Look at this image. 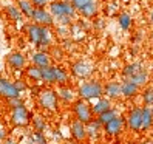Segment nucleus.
I'll return each mask as SVG.
<instances>
[{"label":"nucleus","instance_id":"obj_44","mask_svg":"<svg viewBox=\"0 0 153 144\" xmlns=\"http://www.w3.org/2000/svg\"><path fill=\"white\" fill-rule=\"evenodd\" d=\"M138 144H153V141H142V143H138Z\"/></svg>","mask_w":153,"mask_h":144},{"label":"nucleus","instance_id":"obj_37","mask_svg":"<svg viewBox=\"0 0 153 144\" xmlns=\"http://www.w3.org/2000/svg\"><path fill=\"white\" fill-rule=\"evenodd\" d=\"M30 2H31L33 6H36V8H45L47 5L51 3V0H30Z\"/></svg>","mask_w":153,"mask_h":144},{"label":"nucleus","instance_id":"obj_17","mask_svg":"<svg viewBox=\"0 0 153 144\" xmlns=\"http://www.w3.org/2000/svg\"><path fill=\"white\" fill-rule=\"evenodd\" d=\"M138 93H139V87L134 82H131L128 79H125L124 82H121V96L130 99V98H134Z\"/></svg>","mask_w":153,"mask_h":144},{"label":"nucleus","instance_id":"obj_21","mask_svg":"<svg viewBox=\"0 0 153 144\" xmlns=\"http://www.w3.org/2000/svg\"><path fill=\"white\" fill-rule=\"evenodd\" d=\"M153 127V115L150 112V107H142V121H141V132H147Z\"/></svg>","mask_w":153,"mask_h":144},{"label":"nucleus","instance_id":"obj_25","mask_svg":"<svg viewBox=\"0 0 153 144\" xmlns=\"http://www.w3.org/2000/svg\"><path fill=\"white\" fill-rule=\"evenodd\" d=\"M31 122H33V129H34V132H47L48 130V124H47V121H45V118L42 115H36V116H33L31 118Z\"/></svg>","mask_w":153,"mask_h":144},{"label":"nucleus","instance_id":"obj_27","mask_svg":"<svg viewBox=\"0 0 153 144\" xmlns=\"http://www.w3.org/2000/svg\"><path fill=\"white\" fill-rule=\"evenodd\" d=\"M144 68V65L141 64V62H131V64H127L124 67V70H122V76L125 78V79H128V78H131L134 73H138L139 70H142Z\"/></svg>","mask_w":153,"mask_h":144},{"label":"nucleus","instance_id":"obj_32","mask_svg":"<svg viewBox=\"0 0 153 144\" xmlns=\"http://www.w3.org/2000/svg\"><path fill=\"white\" fill-rule=\"evenodd\" d=\"M6 14H8V17H10L11 20H14V22H22V20H23V16H22L20 10H19L17 6H13V5L6 6Z\"/></svg>","mask_w":153,"mask_h":144},{"label":"nucleus","instance_id":"obj_41","mask_svg":"<svg viewBox=\"0 0 153 144\" xmlns=\"http://www.w3.org/2000/svg\"><path fill=\"white\" fill-rule=\"evenodd\" d=\"M5 140H6V132H5V129L0 127V143L5 141Z\"/></svg>","mask_w":153,"mask_h":144},{"label":"nucleus","instance_id":"obj_4","mask_svg":"<svg viewBox=\"0 0 153 144\" xmlns=\"http://www.w3.org/2000/svg\"><path fill=\"white\" fill-rule=\"evenodd\" d=\"M50 13L54 19H59V17H71L74 19L76 17V10L73 8L70 2H65V0H56V2H51L50 5Z\"/></svg>","mask_w":153,"mask_h":144},{"label":"nucleus","instance_id":"obj_15","mask_svg":"<svg viewBox=\"0 0 153 144\" xmlns=\"http://www.w3.org/2000/svg\"><path fill=\"white\" fill-rule=\"evenodd\" d=\"M6 64L10 65L13 70H22L26 65V57L22 54L20 51H16V53H11V54L6 57Z\"/></svg>","mask_w":153,"mask_h":144},{"label":"nucleus","instance_id":"obj_7","mask_svg":"<svg viewBox=\"0 0 153 144\" xmlns=\"http://www.w3.org/2000/svg\"><path fill=\"white\" fill-rule=\"evenodd\" d=\"M33 115L30 113V110L23 105H19L16 109H11V122L16 125V127H25L31 122Z\"/></svg>","mask_w":153,"mask_h":144},{"label":"nucleus","instance_id":"obj_11","mask_svg":"<svg viewBox=\"0 0 153 144\" xmlns=\"http://www.w3.org/2000/svg\"><path fill=\"white\" fill-rule=\"evenodd\" d=\"M0 96L8 101V99H13V98H19L20 93L16 88L13 81L6 79V78H0Z\"/></svg>","mask_w":153,"mask_h":144},{"label":"nucleus","instance_id":"obj_14","mask_svg":"<svg viewBox=\"0 0 153 144\" xmlns=\"http://www.w3.org/2000/svg\"><path fill=\"white\" fill-rule=\"evenodd\" d=\"M31 62H33L34 67L47 68V67L51 65V56H50L48 51H36L31 56Z\"/></svg>","mask_w":153,"mask_h":144},{"label":"nucleus","instance_id":"obj_22","mask_svg":"<svg viewBox=\"0 0 153 144\" xmlns=\"http://www.w3.org/2000/svg\"><path fill=\"white\" fill-rule=\"evenodd\" d=\"M128 81L134 82L138 87L146 85V84H147V81H149V71L146 70V67H144L142 70H139V71H138V73H134L131 78H128Z\"/></svg>","mask_w":153,"mask_h":144},{"label":"nucleus","instance_id":"obj_20","mask_svg":"<svg viewBox=\"0 0 153 144\" xmlns=\"http://www.w3.org/2000/svg\"><path fill=\"white\" fill-rule=\"evenodd\" d=\"M99 13V6H97V0H93V2H90L87 6H84L82 10L79 11V14L85 17V19H94Z\"/></svg>","mask_w":153,"mask_h":144},{"label":"nucleus","instance_id":"obj_24","mask_svg":"<svg viewBox=\"0 0 153 144\" xmlns=\"http://www.w3.org/2000/svg\"><path fill=\"white\" fill-rule=\"evenodd\" d=\"M26 143L28 144H48V138L43 132H31L26 137Z\"/></svg>","mask_w":153,"mask_h":144},{"label":"nucleus","instance_id":"obj_33","mask_svg":"<svg viewBox=\"0 0 153 144\" xmlns=\"http://www.w3.org/2000/svg\"><path fill=\"white\" fill-rule=\"evenodd\" d=\"M141 96H142V102H144V105L150 107V105L153 104V87H147V88L142 92Z\"/></svg>","mask_w":153,"mask_h":144},{"label":"nucleus","instance_id":"obj_5","mask_svg":"<svg viewBox=\"0 0 153 144\" xmlns=\"http://www.w3.org/2000/svg\"><path fill=\"white\" fill-rule=\"evenodd\" d=\"M71 110H73V115L74 118L80 122L87 124L88 121H91L94 118V115L91 112V105L88 104V101H84V99H77L73 102V107H71Z\"/></svg>","mask_w":153,"mask_h":144},{"label":"nucleus","instance_id":"obj_36","mask_svg":"<svg viewBox=\"0 0 153 144\" xmlns=\"http://www.w3.org/2000/svg\"><path fill=\"white\" fill-rule=\"evenodd\" d=\"M19 105H23V99L19 96V98H13V99H8V107H11V109H16V107Z\"/></svg>","mask_w":153,"mask_h":144},{"label":"nucleus","instance_id":"obj_28","mask_svg":"<svg viewBox=\"0 0 153 144\" xmlns=\"http://www.w3.org/2000/svg\"><path fill=\"white\" fill-rule=\"evenodd\" d=\"M17 8L20 10L22 16L31 19V16L34 13V6H33V3L30 2V0H19V2H17Z\"/></svg>","mask_w":153,"mask_h":144},{"label":"nucleus","instance_id":"obj_8","mask_svg":"<svg viewBox=\"0 0 153 144\" xmlns=\"http://www.w3.org/2000/svg\"><path fill=\"white\" fill-rule=\"evenodd\" d=\"M125 127L131 132H141V121H142V107H133L125 116Z\"/></svg>","mask_w":153,"mask_h":144},{"label":"nucleus","instance_id":"obj_9","mask_svg":"<svg viewBox=\"0 0 153 144\" xmlns=\"http://www.w3.org/2000/svg\"><path fill=\"white\" fill-rule=\"evenodd\" d=\"M124 127H125V119L119 115V116H116V118H113L111 121H108L107 124H104L102 132L107 135V137L114 138V137H119V135L122 133Z\"/></svg>","mask_w":153,"mask_h":144},{"label":"nucleus","instance_id":"obj_1","mask_svg":"<svg viewBox=\"0 0 153 144\" xmlns=\"http://www.w3.org/2000/svg\"><path fill=\"white\" fill-rule=\"evenodd\" d=\"M26 36H28V39L33 45L40 48V51H47L48 48H51L53 34H51L50 28L31 23L26 26Z\"/></svg>","mask_w":153,"mask_h":144},{"label":"nucleus","instance_id":"obj_3","mask_svg":"<svg viewBox=\"0 0 153 144\" xmlns=\"http://www.w3.org/2000/svg\"><path fill=\"white\" fill-rule=\"evenodd\" d=\"M37 102L40 105V109L56 113L59 110V98L56 95V90L53 88H42L37 95Z\"/></svg>","mask_w":153,"mask_h":144},{"label":"nucleus","instance_id":"obj_42","mask_svg":"<svg viewBox=\"0 0 153 144\" xmlns=\"http://www.w3.org/2000/svg\"><path fill=\"white\" fill-rule=\"evenodd\" d=\"M3 144H19L16 140H13V138H6L5 141H3Z\"/></svg>","mask_w":153,"mask_h":144},{"label":"nucleus","instance_id":"obj_19","mask_svg":"<svg viewBox=\"0 0 153 144\" xmlns=\"http://www.w3.org/2000/svg\"><path fill=\"white\" fill-rule=\"evenodd\" d=\"M111 107H113V105H111V101L108 99V98L102 96V98H99V99L94 101V104L91 105V112H93L94 116H97V115L107 112L108 109H111Z\"/></svg>","mask_w":153,"mask_h":144},{"label":"nucleus","instance_id":"obj_18","mask_svg":"<svg viewBox=\"0 0 153 144\" xmlns=\"http://www.w3.org/2000/svg\"><path fill=\"white\" fill-rule=\"evenodd\" d=\"M85 130H87V138L90 140H97L101 137V132H102V125L99 124V121L96 118H93L91 121H88L85 124Z\"/></svg>","mask_w":153,"mask_h":144},{"label":"nucleus","instance_id":"obj_45","mask_svg":"<svg viewBox=\"0 0 153 144\" xmlns=\"http://www.w3.org/2000/svg\"><path fill=\"white\" fill-rule=\"evenodd\" d=\"M150 112H152V115H153V104L150 105Z\"/></svg>","mask_w":153,"mask_h":144},{"label":"nucleus","instance_id":"obj_13","mask_svg":"<svg viewBox=\"0 0 153 144\" xmlns=\"http://www.w3.org/2000/svg\"><path fill=\"white\" fill-rule=\"evenodd\" d=\"M104 96L110 101H116L121 98V82L119 81H110L104 87Z\"/></svg>","mask_w":153,"mask_h":144},{"label":"nucleus","instance_id":"obj_39","mask_svg":"<svg viewBox=\"0 0 153 144\" xmlns=\"http://www.w3.org/2000/svg\"><path fill=\"white\" fill-rule=\"evenodd\" d=\"M57 33H59V36H62V37H67V36L70 34V30H68V26H62V25H59Z\"/></svg>","mask_w":153,"mask_h":144},{"label":"nucleus","instance_id":"obj_26","mask_svg":"<svg viewBox=\"0 0 153 144\" xmlns=\"http://www.w3.org/2000/svg\"><path fill=\"white\" fill-rule=\"evenodd\" d=\"M116 116H119V112L116 110L114 107H111V109H108L107 112H104V113H101V115H97L96 119L99 121V124H101V125H104V124H107L108 121H111L113 118H116Z\"/></svg>","mask_w":153,"mask_h":144},{"label":"nucleus","instance_id":"obj_12","mask_svg":"<svg viewBox=\"0 0 153 144\" xmlns=\"http://www.w3.org/2000/svg\"><path fill=\"white\" fill-rule=\"evenodd\" d=\"M70 132H71V137H73L77 143H84L87 140V130H85V124L80 122L77 119H74L70 125Z\"/></svg>","mask_w":153,"mask_h":144},{"label":"nucleus","instance_id":"obj_30","mask_svg":"<svg viewBox=\"0 0 153 144\" xmlns=\"http://www.w3.org/2000/svg\"><path fill=\"white\" fill-rule=\"evenodd\" d=\"M42 70V82L45 84H54V65H50Z\"/></svg>","mask_w":153,"mask_h":144},{"label":"nucleus","instance_id":"obj_2","mask_svg":"<svg viewBox=\"0 0 153 144\" xmlns=\"http://www.w3.org/2000/svg\"><path fill=\"white\" fill-rule=\"evenodd\" d=\"M77 96L84 101H96L104 96V85L97 79H87L79 84Z\"/></svg>","mask_w":153,"mask_h":144},{"label":"nucleus","instance_id":"obj_43","mask_svg":"<svg viewBox=\"0 0 153 144\" xmlns=\"http://www.w3.org/2000/svg\"><path fill=\"white\" fill-rule=\"evenodd\" d=\"M149 20H150V23H153V10L150 11V16H149Z\"/></svg>","mask_w":153,"mask_h":144},{"label":"nucleus","instance_id":"obj_31","mask_svg":"<svg viewBox=\"0 0 153 144\" xmlns=\"http://www.w3.org/2000/svg\"><path fill=\"white\" fill-rule=\"evenodd\" d=\"M118 22H119V26L122 30H130V26H131V23H133V20H131V14L130 13H121L119 16H118Z\"/></svg>","mask_w":153,"mask_h":144},{"label":"nucleus","instance_id":"obj_6","mask_svg":"<svg viewBox=\"0 0 153 144\" xmlns=\"http://www.w3.org/2000/svg\"><path fill=\"white\" fill-rule=\"evenodd\" d=\"M93 71H94V65L90 60H85V59L77 60L71 65V73H73V76L77 79H82V81H87L93 75Z\"/></svg>","mask_w":153,"mask_h":144},{"label":"nucleus","instance_id":"obj_16","mask_svg":"<svg viewBox=\"0 0 153 144\" xmlns=\"http://www.w3.org/2000/svg\"><path fill=\"white\" fill-rule=\"evenodd\" d=\"M56 95H57L59 99L62 102H65V104H70V102H74L76 101V92H74L73 88L67 87V85H60L56 90Z\"/></svg>","mask_w":153,"mask_h":144},{"label":"nucleus","instance_id":"obj_23","mask_svg":"<svg viewBox=\"0 0 153 144\" xmlns=\"http://www.w3.org/2000/svg\"><path fill=\"white\" fill-rule=\"evenodd\" d=\"M68 71L62 67H57L54 65V84H59V85H65L68 82Z\"/></svg>","mask_w":153,"mask_h":144},{"label":"nucleus","instance_id":"obj_35","mask_svg":"<svg viewBox=\"0 0 153 144\" xmlns=\"http://www.w3.org/2000/svg\"><path fill=\"white\" fill-rule=\"evenodd\" d=\"M14 85H16L17 90H19V93H20V95L25 92L26 88H28V85H26V82H25L23 79H17V81H14Z\"/></svg>","mask_w":153,"mask_h":144},{"label":"nucleus","instance_id":"obj_29","mask_svg":"<svg viewBox=\"0 0 153 144\" xmlns=\"http://www.w3.org/2000/svg\"><path fill=\"white\" fill-rule=\"evenodd\" d=\"M26 76H28V79H31L33 82H42V70L39 67L30 65L26 68Z\"/></svg>","mask_w":153,"mask_h":144},{"label":"nucleus","instance_id":"obj_10","mask_svg":"<svg viewBox=\"0 0 153 144\" xmlns=\"http://www.w3.org/2000/svg\"><path fill=\"white\" fill-rule=\"evenodd\" d=\"M33 23L45 26V28H50V26L54 25V17L51 16V13L45 8H34V13L31 16Z\"/></svg>","mask_w":153,"mask_h":144},{"label":"nucleus","instance_id":"obj_34","mask_svg":"<svg viewBox=\"0 0 153 144\" xmlns=\"http://www.w3.org/2000/svg\"><path fill=\"white\" fill-rule=\"evenodd\" d=\"M90 2H93V0H71V5H73V8L76 10V13H79L80 10H82L84 6H87Z\"/></svg>","mask_w":153,"mask_h":144},{"label":"nucleus","instance_id":"obj_40","mask_svg":"<svg viewBox=\"0 0 153 144\" xmlns=\"http://www.w3.org/2000/svg\"><path fill=\"white\" fill-rule=\"evenodd\" d=\"M93 26H94V28H97V30H101L102 26H104V20H102V19H96V20L93 22Z\"/></svg>","mask_w":153,"mask_h":144},{"label":"nucleus","instance_id":"obj_38","mask_svg":"<svg viewBox=\"0 0 153 144\" xmlns=\"http://www.w3.org/2000/svg\"><path fill=\"white\" fill-rule=\"evenodd\" d=\"M50 53V56H51V59L54 57V59H62V51L59 50V48H51V51H48Z\"/></svg>","mask_w":153,"mask_h":144},{"label":"nucleus","instance_id":"obj_46","mask_svg":"<svg viewBox=\"0 0 153 144\" xmlns=\"http://www.w3.org/2000/svg\"><path fill=\"white\" fill-rule=\"evenodd\" d=\"M0 50H2V45H0Z\"/></svg>","mask_w":153,"mask_h":144}]
</instances>
